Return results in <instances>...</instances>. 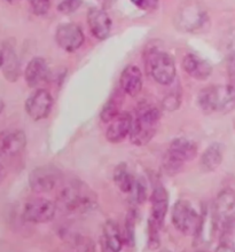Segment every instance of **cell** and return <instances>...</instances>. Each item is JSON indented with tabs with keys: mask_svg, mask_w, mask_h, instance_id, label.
<instances>
[{
	"mask_svg": "<svg viewBox=\"0 0 235 252\" xmlns=\"http://www.w3.org/2000/svg\"><path fill=\"white\" fill-rule=\"evenodd\" d=\"M134 225H135V216L133 212H130L128 217H126L124 242L130 244L131 247L133 246V242H134Z\"/></svg>",
	"mask_w": 235,
	"mask_h": 252,
	"instance_id": "26",
	"label": "cell"
},
{
	"mask_svg": "<svg viewBox=\"0 0 235 252\" xmlns=\"http://www.w3.org/2000/svg\"><path fill=\"white\" fill-rule=\"evenodd\" d=\"M1 65H2V52L0 50V69H1Z\"/></svg>",
	"mask_w": 235,
	"mask_h": 252,
	"instance_id": "36",
	"label": "cell"
},
{
	"mask_svg": "<svg viewBox=\"0 0 235 252\" xmlns=\"http://www.w3.org/2000/svg\"><path fill=\"white\" fill-rule=\"evenodd\" d=\"M71 252H96V244L90 237L76 235L71 240Z\"/></svg>",
	"mask_w": 235,
	"mask_h": 252,
	"instance_id": "25",
	"label": "cell"
},
{
	"mask_svg": "<svg viewBox=\"0 0 235 252\" xmlns=\"http://www.w3.org/2000/svg\"><path fill=\"white\" fill-rule=\"evenodd\" d=\"M196 155H198V146L194 141L186 138H177L170 143L166 157L182 166L185 162L194 159Z\"/></svg>",
	"mask_w": 235,
	"mask_h": 252,
	"instance_id": "11",
	"label": "cell"
},
{
	"mask_svg": "<svg viewBox=\"0 0 235 252\" xmlns=\"http://www.w3.org/2000/svg\"><path fill=\"white\" fill-rule=\"evenodd\" d=\"M53 107V97L44 89L33 92L26 101V111L34 121H40L50 115Z\"/></svg>",
	"mask_w": 235,
	"mask_h": 252,
	"instance_id": "8",
	"label": "cell"
},
{
	"mask_svg": "<svg viewBox=\"0 0 235 252\" xmlns=\"http://www.w3.org/2000/svg\"><path fill=\"white\" fill-rule=\"evenodd\" d=\"M169 209V195L162 185H157L152 194V219L150 221L161 228Z\"/></svg>",
	"mask_w": 235,
	"mask_h": 252,
	"instance_id": "14",
	"label": "cell"
},
{
	"mask_svg": "<svg viewBox=\"0 0 235 252\" xmlns=\"http://www.w3.org/2000/svg\"><path fill=\"white\" fill-rule=\"evenodd\" d=\"M172 223L179 232L186 235H194L201 227V217L191 203L180 199L172 209Z\"/></svg>",
	"mask_w": 235,
	"mask_h": 252,
	"instance_id": "6",
	"label": "cell"
},
{
	"mask_svg": "<svg viewBox=\"0 0 235 252\" xmlns=\"http://www.w3.org/2000/svg\"><path fill=\"white\" fill-rule=\"evenodd\" d=\"M121 90L128 95L134 97L142 90V73L136 65H129L123 70L121 79Z\"/></svg>",
	"mask_w": 235,
	"mask_h": 252,
	"instance_id": "17",
	"label": "cell"
},
{
	"mask_svg": "<svg viewBox=\"0 0 235 252\" xmlns=\"http://www.w3.org/2000/svg\"><path fill=\"white\" fill-rule=\"evenodd\" d=\"M122 107V96L119 93H115L111 95L107 103L104 104L100 113V118L103 123H110L121 114Z\"/></svg>",
	"mask_w": 235,
	"mask_h": 252,
	"instance_id": "24",
	"label": "cell"
},
{
	"mask_svg": "<svg viewBox=\"0 0 235 252\" xmlns=\"http://www.w3.org/2000/svg\"><path fill=\"white\" fill-rule=\"evenodd\" d=\"M60 180V171L51 165L39 166L31 171L29 185L34 191L47 192L57 186Z\"/></svg>",
	"mask_w": 235,
	"mask_h": 252,
	"instance_id": "9",
	"label": "cell"
},
{
	"mask_svg": "<svg viewBox=\"0 0 235 252\" xmlns=\"http://www.w3.org/2000/svg\"><path fill=\"white\" fill-rule=\"evenodd\" d=\"M131 1L133 5L143 10L154 9L159 5V0H131Z\"/></svg>",
	"mask_w": 235,
	"mask_h": 252,
	"instance_id": "29",
	"label": "cell"
},
{
	"mask_svg": "<svg viewBox=\"0 0 235 252\" xmlns=\"http://www.w3.org/2000/svg\"><path fill=\"white\" fill-rule=\"evenodd\" d=\"M2 65L1 70L3 76L9 82H16L17 78L20 77V61L19 57H17L15 50H14L13 46L6 44L5 46L2 47Z\"/></svg>",
	"mask_w": 235,
	"mask_h": 252,
	"instance_id": "21",
	"label": "cell"
},
{
	"mask_svg": "<svg viewBox=\"0 0 235 252\" xmlns=\"http://www.w3.org/2000/svg\"><path fill=\"white\" fill-rule=\"evenodd\" d=\"M226 47L231 53L230 55H232L235 53V29L231 30L229 34H227V39H226Z\"/></svg>",
	"mask_w": 235,
	"mask_h": 252,
	"instance_id": "32",
	"label": "cell"
},
{
	"mask_svg": "<svg viewBox=\"0 0 235 252\" xmlns=\"http://www.w3.org/2000/svg\"><path fill=\"white\" fill-rule=\"evenodd\" d=\"M198 104L205 114H227L235 109V86L216 85L203 89L199 93Z\"/></svg>",
	"mask_w": 235,
	"mask_h": 252,
	"instance_id": "1",
	"label": "cell"
},
{
	"mask_svg": "<svg viewBox=\"0 0 235 252\" xmlns=\"http://www.w3.org/2000/svg\"><path fill=\"white\" fill-rule=\"evenodd\" d=\"M114 181L117 185V187L123 192L128 194L132 192L135 185V179L132 177V174L129 172L128 166L125 163H121L114 171Z\"/></svg>",
	"mask_w": 235,
	"mask_h": 252,
	"instance_id": "23",
	"label": "cell"
},
{
	"mask_svg": "<svg viewBox=\"0 0 235 252\" xmlns=\"http://www.w3.org/2000/svg\"><path fill=\"white\" fill-rule=\"evenodd\" d=\"M223 162V147L220 143H212L201 156V169L204 172H212Z\"/></svg>",
	"mask_w": 235,
	"mask_h": 252,
	"instance_id": "22",
	"label": "cell"
},
{
	"mask_svg": "<svg viewBox=\"0 0 235 252\" xmlns=\"http://www.w3.org/2000/svg\"><path fill=\"white\" fill-rule=\"evenodd\" d=\"M83 0H59L58 10L63 14H69L78 9Z\"/></svg>",
	"mask_w": 235,
	"mask_h": 252,
	"instance_id": "28",
	"label": "cell"
},
{
	"mask_svg": "<svg viewBox=\"0 0 235 252\" xmlns=\"http://www.w3.org/2000/svg\"><path fill=\"white\" fill-rule=\"evenodd\" d=\"M161 122V111L154 106H143L133 120L130 133L131 142L135 146H145L155 136Z\"/></svg>",
	"mask_w": 235,
	"mask_h": 252,
	"instance_id": "2",
	"label": "cell"
},
{
	"mask_svg": "<svg viewBox=\"0 0 235 252\" xmlns=\"http://www.w3.org/2000/svg\"><path fill=\"white\" fill-rule=\"evenodd\" d=\"M179 20H180L179 21V26H181L182 29L194 31L204 24L206 14L201 6L195 2H192L191 5L185 6L181 9Z\"/></svg>",
	"mask_w": 235,
	"mask_h": 252,
	"instance_id": "16",
	"label": "cell"
},
{
	"mask_svg": "<svg viewBox=\"0 0 235 252\" xmlns=\"http://www.w3.org/2000/svg\"><path fill=\"white\" fill-rule=\"evenodd\" d=\"M213 225L222 234H230L235 229V191L224 189L213 204Z\"/></svg>",
	"mask_w": 235,
	"mask_h": 252,
	"instance_id": "4",
	"label": "cell"
},
{
	"mask_svg": "<svg viewBox=\"0 0 235 252\" xmlns=\"http://www.w3.org/2000/svg\"><path fill=\"white\" fill-rule=\"evenodd\" d=\"M227 71H229V76L231 79V84L235 86V53L230 55L229 63H227Z\"/></svg>",
	"mask_w": 235,
	"mask_h": 252,
	"instance_id": "31",
	"label": "cell"
},
{
	"mask_svg": "<svg viewBox=\"0 0 235 252\" xmlns=\"http://www.w3.org/2000/svg\"><path fill=\"white\" fill-rule=\"evenodd\" d=\"M52 0H30V5L33 12L36 15H45L51 8Z\"/></svg>",
	"mask_w": 235,
	"mask_h": 252,
	"instance_id": "27",
	"label": "cell"
},
{
	"mask_svg": "<svg viewBox=\"0 0 235 252\" xmlns=\"http://www.w3.org/2000/svg\"><path fill=\"white\" fill-rule=\"evenodd\" d=\"M87 22L91 32L98 39L103 40L108 38L111 31V20L106 10L102 8H91L87 13Z\"/></svg>",
	"mask_w": 235,
	"mask_h": 252,
	"instance_id": "13",
	"label": "cell"
},
{
	"mask_svg": "<svg viewBox=\"0 0 235 252\" xmlns=\"http://www.w3.org/2000/svg\"><path fill=\"white\" fill-rule=\"evenodd\" d=\"M179 104H180V99H179V96L176 95V94H171V95L167 97V99H164L163 102V106L166 107V109L168 110L177 109Z\"/></svg>",
	"mask_w": 235,
	"mask_h": 252,
	"instance_id": "30",
	"label": "cell"
},
{
	"mask_svg": "<svg viewBox=\"0 0 235 252\" xmlns=\"http://www.w3.org/2000/svg\"><path fill=\"white\" fill-rule=\"evenodd\" d=\"M149 73L156 83L170 85L176 78V63L169 53L154 50L147 57Z\"/></svg>",
	"mask_w": 235,
	"mask_h": 252,
	"instance_id": "5",
	"label": "cell"
},
{
	"mask_svg": "<svg viewBox=\"0 0 235 252\" xmlns=\"http://www.w3.org/2000/svg\"><path fill=\"white\" fill-rule=\"evenodd\" d=\"M182 68L187 75L198 80H205L212 73L210 63L195 54L186 55L182 60Z\"/></svg>",
	"mask_w": 235,
	"mask_h": 252,
	"instance_id": "20",
	"label": "cell"
},
{
	"mask_svg": "<svg viewBox=\"0 0 235 252\" xmlns=\"http://www.w3.org/2000/svg\"><path fill=\"white\" fill-rule=\"evenodd\" d=\"M161 252H170V251H161Z\"/></svg>",
	"mask_w": 235,
	"mask_h": 252,
	"instance_id": "39",
	"label": "cell"
},
{
	"mask_svg": "<svg viewBox=\"0 0 235 252\" xmlns=\"http://www.w3.org/2000/svg\"><path fill=\"white\" fill-rule=\"evenodd\" d=\"M102 1H103V2H107V3H110L111 0H102Z\"/></svg>",
	"mask_w": 235,
	"mask_h": 252,
	"instance_id": "38",
	"label": "cell"
},
{
	"mask_svg": "<svg viewBox=\"0 0 235 252\" xmlns=\"http://www.w3.org/2000/svg\"><path fill=\"white\" fill-rule=\"evenodd\" d=\"M96 195L86 185L75 183L60 191L58 205L66 212L80 213L89 211L96 205Z\"/></svg>",
	"mask_w": 235,
	"mask_h": 252,
	"instance_id": "3",
	"label": "cell"
},
{
	"mask_svg": "<svg viewBox=\"0 0 235 252\" xmlns=\"http://www.w3.org/2000/svg\"><path fill=\"white\" fill-rule=\"evenodd\" d=\"M203 252H204V251H203Z\"/></svg>",
	"mask_w": 235,
	"mask_h": 252,
	"instance_id": "40",
	"label": "cell"
},
{
	"mask_svg": "<svg viewBox=\"0 0 235 252\" xmlns=\"http://www.w3.org/2000/svg\"><path fill=\"white\" fill-rule=\"evenodd\" d=\"M57 205L47 198L31 199L24 206L23 218L33 223H47L53 220Z\"/></svg>",
	"mask_w": 235,
	"mask_h": 252,
	"instance_id": "7",
	"label": "cell"
},
{
	"mask_svg": "<svg viewBox=\"0 0 235 252\" xmlns=\"http://www.w3.org/2000/svg\"><path fill=\"white\" fill-rule=\"evenodd\" d=\"M55 40L63 51L72 53L82 47L85 40L83 30L72 23H65L58 27Z\"/></svg>",
	"mask_w": 235,
	"mask_h": 252,
	"instance_id": "10",
	"label": "cell"
},
{
	"mask_svg": "<svg viewBox=\"0 0 235 252\" xmlns=\"http://www.w3.org/2000/svg\"><path fill=\"white\" fill-rule=\"evenodd\" d=\"M102 252H119L124 246V236L118 225L113 220H108L102 229Z\"/></svg>",
	"mask_w": 235,
	"mask_h": 252,
	"instance_id": "19",
	"label": "cell"
},
{
	"mask_svg": "<svg viewBox=\"0 0 235 252\" xmlns=\"http://www.w3.org/2000/svg\"><path fill=\"white\" fill-rule=\"evenodd\" d=\"M27 146V136L21 129H6L0 133V154L3 156H16Z\"/></svg>",
	"mask_w": 235,
	"mask_h": 252,
	"instance_id": "12",
	"label": "cell"
},
{
	"mask_svg": "<svg viewBox=\"0 0 235 252\" xmlns=\"http://www.w3.org/2000/svg\"><path fill=\"white\" fill-rule=\"evenodd\" d=\"M3 108H5V104H3V102L1 100H0V113L3 110Z\"/></svg>",
	"mask_w": 235,
	"mask_h": 252,
	"instance_id": "35",
	"label": "cell"
},
{
	"mask_svg": "<svg viewBox=\"0 0 235 252\" xmlns=\"http://www.w3.org/2000/svg\"><path fill=\"white\" fill-rule=\"evenodd\" d=\"M8 2H15V1H19V0H7Z\"/></svg>",
	"mask_w": 235,
	"mask_h": 252,
	"instance_id": "37",
	"label": "cell"
},
{
	"mask_svg": "<svg viewBox=\"0 0 235 252\" xmlns=\"http://www.w3.org/2000/svg\"><path fill=\"white\" fill-rule=\"evenodd\" d=\"M3 174H5V169H3L2 164L0 163V179H1V178L3 177Z\"/></svg>",
	"mask_w": 235,
	"mask_h": 252,
	"instance_id": "34",
	"label": "cell"
},
{
	"mask_svg": "<svg viewBox=\"0 0 235 252\" xmlns=\"http://www.w3.org/2000/svg\"><path fill=\"white\" fill-rule=\"evenodd\" d=\"M133 118L130 114H119L113 122H110L109 127L107 128L106 136L108 141L118 143L130 135L132 129Z\"/></svg>",
	"mask_w": 235,
	"mask_h": 252,
	"instance_id": "18",
	"label": "cell"
},
{
	"mask_svg": "<svg viewBox=\"0 0 235 252\" xmlns=\"http://www.w3.org/2000/svg\"><path fill=\"white\" fill-rule=\"evenodd\" d=\"M24 78L28 85L33 89L40 86L41 84L50 79V69L46 61L43 58H34L28 63L26 71H24Z\"/></svg>",
	"mask_w": 235,
	"mask_h": 252,
	"instance_id": "15",
	"label": "cell"
},
{
	"mask_svg": "<svg viewBox=\"0 0 235 252\" xmlns=\"http://www.w3.org/2000/svg\"><path fill=\"white\" fill-rule=\"evenodd\" d=\"M215 252H235V248L233 247L232 243L229 242H223L220 243Z\"/></svg>",
	"mask_w": 235,
	"mask_h": 252,
	"instance_id": "33",
	"label": "cell"
}]
</instances>
